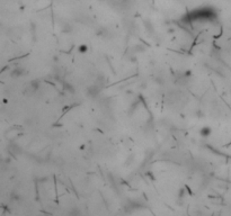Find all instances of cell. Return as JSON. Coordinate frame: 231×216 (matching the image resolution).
<instances>
[{
    "mask_svg": "<svg viewBox=\"0 0 231 216\" xmlns=\"http://www.w3.org/2000/svg\"><path fill=\"white\" fill-rule=\"evenodd\" d=\"M210 133H211V130H210L209 127H204L203 130L201 131V135H202V136H209Z\"/></svg>",
    "mask_w": 231,
    "mask_h": 216,
    "instance_id": "obj_1",
    "label": "cell"
},
{
    "mask_svg": "<svg viewBox=\"0 0 231 216\" xmlns=\"http://www.w3.org/2000/svg\"><path fill=\"white\" fill-rule=\"evenodd\" d=\"M79 51H80L81 53L86 52V51H87V46H86V45H82V46H80V47H79Z\"/></svg>",
    "mask_w": 231,
    "mask_h": 216,
    "instance_id": "obj_2",
    "label": "cell"
},
{
    "mask_svg": "<svg viewBox=\"0 0 231 216\" xmlns=\"http://www.w3.org/2000/svg\"><path fill=\"white\" fill-rule=\"evenodd\" d=\"M230 92H231V89H230Z\"/></svg>",
    "mask_w": 231,
    "mask_h": 216,
    "instance_id": "obj_3",
    "label": "cell"
}]
</instances>
